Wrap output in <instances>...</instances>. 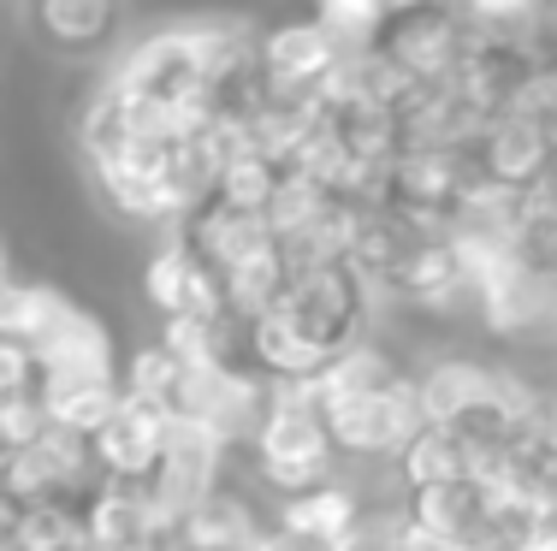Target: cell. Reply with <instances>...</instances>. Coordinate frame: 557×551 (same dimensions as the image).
I'll list each match as a JSON object with an SVG mask.
<instances>
[{
  "mask_svg": "<svg viewBox=\"0 0 557 551\" xmlns=\"http://www.w3.org/2000/svg\"><path fill=\"white\" fill-rule=\"evenodd\" d=\"M392 7H457V0H392Z\"/></svg>",
  "mask_w": 557,
  "mask_h": 551,
  "instance_id": "cell-18",
  "label": "cell"
},
{
  "mask_svg": "<svg viewBox=\"0 0 557 551\" xmlns=\"http://www.w3.org/2000/svg\"><path fill=\"white\" fill-rule=\"evenodd\" d=\"M172 231H184V243L214 267V279L232 273V267H244V261L261 255V249H273L268 208H237V202H225V196H214V190H208Z\"/></svg>",
  "mask_w": 557,
  "mask_h": 551,
  "instance_id": "cell-10",
  "label": "cell"
},
{
  "mask_svg": "<svg viewBox=\"0 0 557 551\" xmlns=\"http://www.w3.org/2000/svg\"><path fill=\"white\" fill-rule=\"evenodd\" d=\"M166 433H172V410L154 398H137V391H119V403L96 422V456L108 475H131V480H149V468L161 463L166 451Z\"/></svg>",
  "mask_w": 557,
  "mask_h": 551,
  "instance_id": "cell-11",
  "label": "cell"
},
{
  "mask_svg": "<svg viewBox=\"0 0 557 551\" xmlns=\"http://www.w3.org/2000/svg\"><path fill=\"white\" fill-rule=\"evenodd\" d=\"M321 386V379H314ZM321 415L326 433H333L344 468H392V456L409 444V433L428 422V403H421V374L404 367V374L380 379V386H344L326 391L321 386Z\"/></svg>",
  "mask_w": 557,
  "mask_h": 551,
  "instance_id": "cell-3",
  "label": "cell"
},
{
  "mask_svg": "<svg viewBox=\"0 0 557 551\" xmlns=\"http://www.w3.org/2000/svg\"><path fill=\"white\" fill-rule=\"evenodd\" d=\"M12 546H89V522L77 504H18Z\"/></svg>",
  "mask_w": 557,
  "mask_h": 551,
  "instance_id": "cell-16",
  "label": "cell"
},
{
  "mask_svg": "<svg viewBox=\"0 0 557 551\" xmlns=\"http://www.w3.org/2000/svg\"><path fill=\"white\" fill-rule=\"evenodd\" d=\"M368 522V498L350 475H333L321 487L302 492H278L273 498V528L278 540H302V546H356Z\"/></svg>",
  "mask_w": 557,
  "mask_h": 551,
  "instance_id": "cell-9",
  "label": "cell"
},
{
  "mask_svg": "<svg viewBox=\"0 0 557 551\" xmlns=\"http://www.w3.org/2000/svg\"><path fill=\"white\" fill-rule=\"evenodd\" d=\"M244 468L273 498L344 475V456H338L333 433H326L321 386H314V379H273L268 410H261V422L244 444Z\"/></svg>",
  "mask_w": 557,
  "mask_h": 551,
  "instance_id": "cell-2",
  "label": "cell"
},
{
  "mask_svg": "<svg viewBox=\"0 0 557 551\" xmlns=\"http://www.w3.org/2000/svg\"><path fill=\"white\" fill-rule=\"evenodd\" d=\"M225 468H232V444L214 439L208 427L184 422V415H172L166 451H161V463L149 468V492H154V504L166 510L172 540H178L184 516H190V510H196L208 492L220 487V475H225Z\"/></svg>",
  "mask_w": 557,
  "mask_h": 551,
  "instance_id": "cell-6",
  "label": "cell"
},
{
  "mask_svg": "<svg viewBox=\"0 0 557 551\" xmlns=\"http://www.w3.org/2000/svg\"><path fill=\"white\" fill-rule=\"evenodd\" d=\"M457 12L481 36H540L552 18V0H457Z\"/></svg>",
  "mask_w": 557,
  "mask_h": 551,
  "instance_id": "cell-15",
  "label": "cell"
},
{
  "mask_svg": "<svg viewBox=\"0 0 557 551\" xmlns=\"http://www.w3.org/2000/svg\"><path fill=\"white\" fill-rule=\"evenodd\" d=\"M89 546H172V522L154 504L149 480L131 475H101V487L84 504Z\"/></svg>",
  "mask_w": 557,
  "mask_h": 551,
  "instance_id": "cell-13",
  "label": "cell"
},
{
  "mask_svg": "<svg viewBox=\"0 0 557 551\" xmlns=\"http://www.w3.org/2000/svg\"><path fill=\"white\" fill-rule=\"evenodd\" d=\"M309 12L338 36V42H374L392 18V0H309Z\"/></svg>",
  "mask_w": 557,
  "mask_h": 551,
  "instance_id": "cell-17",
  "label": "cell"
},
{
  "mask_svg": "<svg viewBox=\"0 0 557 551\" xmlns=\"http://www.w3.org/2000/svg\"><path fill=\"white\" fill-rule=\"evenodd\" d=\"M457 475H474V451L457 427L445 422H421L409 433V444L392 456V480L397 492L409 487H433V480H457Z\"/></svg>",
  "mask_w": 557,
  "mask_h": 551,
  "instance_id": "cell-14",
  "label": "cell"
},
{
  "mask_svg": "<svg viewBox=\"0 0 557 551\" xmlns=\"http://www.w3.org/2000/svg\"><path fill=\"white\" fill-rule=\"evenodd\" d=\"M404 516L416 522L421 546H528V516L510 510L481 475L433 480V487L397 492Z\"/></svg>",
  "mask_w": 557,
  "mask_h": 551,
  "instance_id": "cell-4",
  "label": "cell"
},
{
  "mask_svg": "<svg viewBox=\"0 0 557 551\" xmlns=\"http://www.w3.org/2000/svg\"><path fill=\"white\" fill-rule=\"evenodd\" d=\"M101 456H96V439L77 427H60V422H42L30 439H18L0 463V492L12 504H89V492L101 487Z\"/></svg>",
  "mask_w": 557,
  "mask_h": 551,
  "instance_id": "cell-5",
  "label": "cell"
},
{
  "mask_svg": "<svg viewBox=\"0 0 557 551\" xmlns=\"http://www.w3.org/2000/svg\"><path fill=\"white\" fill-rule=\"evenodd\" d=\"M474 36L481 30H474L457 7H392L386 30H380L374 42L386 48V60L397 72L421 84V77H445L450 65L469 60Z\"/></svg>",
  "mask_w": 557,
  "mask_h": 551,
  "instance_id": "cell-7",
  "label": "cell"
},
{
  "mask_svg": "<svg viewBox=\"0 0 557 551\" xmlns=\"http://www.w3.org/2000/svg\"><path fill=\"white\" fill-rule=\"evenodd\" d=\"M374 285L350 261L290 267L278 297L244 326V356L268 379H314L350 338L374 326Z\"/></svg>",
  "mask_w": 557,
  "mask_h": 551,
  "instance_id": "cell-1",
  "label": "cell"
},
{
  "mask_svg": "<svg viewBox=\"0 0 557 551\" xmlns=\"http://www.w3.org/2000/svg\"><path fill=\"white\" fill-rule=\"evenodd\" d=\"M143 303H149L161 321L172 314H225V297H220V279L190 243L184 231L166 226V238L154 243L149 267H143Z\"/></svg>",
  "mask_w": 557,
  "mask_h": 551,
  "instance_id": "cell-12",
  "label": "cell"
},
{
  "mask_svg": "<svg viewBox=\"0 0 557 551\" xmlns=\"http://www.w3.org/2000/svg\"><path fill=\"white\" fill-rule=\"evenodd\" d=\"M24 18L54 60L96 65L125 42L131 0H24Z\"/></svg>",
  "mask_w": 557,
  "mask_h": 551,
  "instance_id": "cell-8",
  "label": "cell"
}]
</instances>
